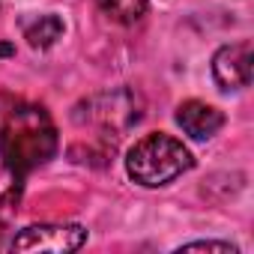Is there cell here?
I'll return each instance as SVG.
<instances>
[{"label":"cell","instance_id":"6da1fadb","mask_svg":"<svg viewBox=\"0 0 254 254\" xmlns=\"http://www.w3.org/2000/svg\"><path fill=\"white\" fill-rule=\"evenodd\" d=\"M60 147L57 126L42 105L18 96H0V156L15 177L54 159Z\"/></svg>","mask_w":254,"mask_h":254},{"label":"cell","instance_id":"7a4b0ae2","mask_svg":"<svg viewBox=\"0 0 254 254\" xmlns=\"http://www.w3.org/2000/svg\"><path fill=\"white\" fill-rule=\"evenodd\" d=\"M191 165H194V159H191L189 147L165 132L144 135L126 153V174L138 186H147V189H159V186L174 183L177 177L191 171Z\"/></svg>","mask_w":254,"mask_h":254},{"label":"cell","instance_id":"3957f363","mask_svg":"<svg viewBox=\"0 0 254 254\" xmlns=\"http://www.w3.org/2000/svg\"><path fill=\"white\" fill-rule=\"evenodd\" d=\"M87 242V230L81 224H30L24 227L15 239V251H78Z\"/></svg>","mask_w":254,"mask_h":254},{"label":"cell","instance_id":"277c9868","mask_svg":"<svg viewBox=\"0 0 254 254\" xmlns=\"http://www.w3.org/2000/svg\"><path fill=\"white\" fill-rule=\"evenodd\" d=\"M251 63H254V45L251 39L230 42L215 51L212 57V78L221 90H245L251 84Z\"/></svg>","mask_w":254,"mask_h":254},{"label":"cell","instance_id":"5b68a950","mask_svg":"<svg viewBox=\"0 0 254 254\" xmlns=\"http://www.w3.org/2000/svg\"><path fill=\"white\" fill-rule=\"evenodd\" d=\"M177 126L194 141H209L224 126V114L200 99H189L177 108Z\"/></svg>","mask_w":254,"mask_h":254},{"label":"cell","instance_id":"8992f818","mask_svg":"<svg viewBox=\"0 0 254 254\" xmlns=\"http://www.w3.org/2000/svg\"><path fill=\"white\" fill-rule=\"evenodd\" d=\"M60 36H63V21L57 15H39L24 24V39L30 42V48H51Z\"/></svg>","mask_w":254,"mask_h":254},{"label":"cell","instance_id":"52a82bcc","mask_svg":"<svg viewBox=\"0 0 254 254\" xmlns=\"http://www.w3.org/2000/svg\"><path fill=\"white\" fill-rule=\"evenodd\" d=\"M96 6L117 24H135L147 15V0H96Z\"/></svg>","mask_w":254,"mask_h":254},{"label":"cell","instance_id":"ba28073f","mask_svg":"<svg viewBox=\"0 0 254 254\" xmlns=\"http://www.w3.org/2000/svg\"><path fill=\"white\" fill-rule=\"evenodd\" d=\"M180 251H218V254H239V248H236V245H230V242H212V239L186 242V245H180V248H177V254H180Z\"/></svg>","mask_w":254,"mask_h":254},{"label":"cell","instance_id":"9c48e42d","mask_svg":"<svg viewBox=\"0 0 254 254\" xmlns=\"http://www.w3.org/2000/svg\"><path fill=\"white\" fill-rule=\"evenodd\" d=\"M12 51H15V48H12L9 42H3V45H0V54H12Z\"/></svg>","mask_w":254,"mask_h":254}]
</instances>
